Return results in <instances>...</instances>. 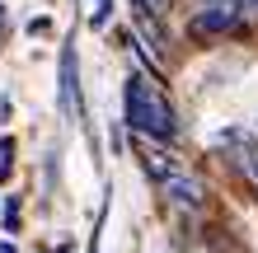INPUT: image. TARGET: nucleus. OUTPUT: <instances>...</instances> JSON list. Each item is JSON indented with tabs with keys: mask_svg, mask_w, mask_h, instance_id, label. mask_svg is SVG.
Returning a JSON list of instances; mask_svg holds the SVG:
<instances>
[{
	"mask_svg": "<svg viewBox=\"0 0 258 253\" xmlns=\"http://www.w3.org/2000/svg\"><path fill=\"white\" fill-rule=\"evenodd\" d=\"M122 122L136 131V136H150V141H174L178 136V113L169 94L160 89V80L150 70H132L127 89H122Z\"/></svg>",
	"mask_w": 258,
	"mask_h": 253,
	"instance_id": "1",
	"label": "nucleus"
},
{
	"mask_svg": "<svg viewBox=\"0 0 258 253\" xmlns=\"http://www.w3.org/2000/svg\"><path fill=\"white\" fill-rule=\"evenodd\" d=\"M239 24H244V5H239V0H207V5L192 14L188 33L192 38H221V33H235Z\"/></svg>",
	"mask_w": 258,
	"mask_h": 253,
	"instance_id": "2",
	"label": "nucleus"
},
{
	"mask_svg": "<svg viewBox=\"0 0 258 253\" xmlns=\"http://www.w3.org/2000/svg\"><path fill=\"white\" fill-rule=\"evenodd\" d=\"M56 103L71 122H85V99H80V56L66 42L61 47V85H56Z\"/></svg>",
	"mask_w": 258,
	"mask_h": 253,
	"instance_id": "3",
	"label": "nucleus"
},
{
	"mask_svg": "<svg viewBox=\"0 0 258 253\" xmlns=\"http://www.w3.org/2000/svg\"><path fill=\"white\" fill-rule=\"evenodd\" d=\"M160 192H164V202L183 206V211H202V202H207V188L197 183V174H188L183 164L160 178Z\"/></svg>",
	"mask_w": 258,
	"mask_h": 253,
	"instance_id": "4",
	"label": "nucleus"
},
{
	"mask_svg": "<svg viewBox=\"0 0 258 253\" xmlns=\"http://www.w3.org/2000/svg\"><path fill=\"white\" fill-rule=\"evenodd\" d=\"M85 5H89V14H85L89 28H108V19H113V0H85Z\"/></svg>",
	"mask_w": 258,
	"mask_h": 253,
	"instance_id": "5",
	"label": "nucleus"
},
{
	"mask_svg": "<svg viewBox=\"0 0 258 253\" xmlns=\"http://www.w3.org/2000/svg\"><path fill=\"white\" fill-rule=\"evenodd\" d=\"M14 174V141L10 136H0V183Z\"/></svg>",
	"mask_w": 258,
	"mask_h": 253,
	"instance_id": "6",
	"label": "nucleus"
},
{
	"mask_svg": "<svg viewBox=\"0 0 258 253\" xmlns=\"http://www.w3.org/2000/svg\"><path fill=\"white\" fill-rule=\"evenodd\" d=\"M239 164H244V174H249V183L258 188V150H249V145H244V150H239Z\"/></svg>",
	"mask_w": 258,
	"mask_h": 253,
	"instance_id": "7",
	"label": "nucleus"
},
{
	"mask_svg": "<svg viewBox=\"0 0 258 253\" xmlns=\"http://www.w3.org/2000/svg\"><path fill=\"white\" fill-rule=\"evenodd\" d=\"M132 5H136V10H150V14H160V19H164L174 0H132Z\"/></svg>",
	"mask_w": 258,
	"mask_h": 253,
	"instance_id": "8",
	"label": "nucleus"
},
{
	"mask_svg": "<svg viewBox=\"0 0 258 253\" xmlns=\"http://www.w3.org/2000/svg\"><path fill=\"white\" fill-rule=\"evenodd\" d=\"M5 230H10V234L19 230V197H10V202H5Z\"/></svg>",
	"mask_w": 258,
	"mask_h": 253,
	"instance_id": "9",
	"label": "nucleus"
},
{
	"mask_svg": "<svg viewBox=\"0 0 258 253\" xmlns=\"http://www.w3.org/2000/svg\"><path fill=\"white\" fill-rule=\"evenodd\" d=\"M0 253H14V244H0Z\"/></svg>",
	"mask_w": 258,
	"mask_h": 253,
	"instance_id": "10",
	"label": "nucleus"
}]
</instances>
